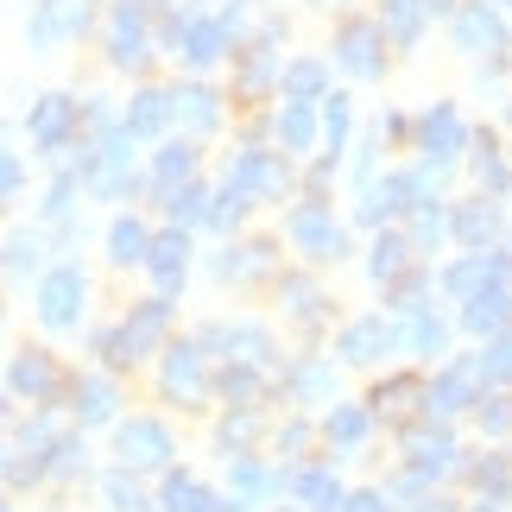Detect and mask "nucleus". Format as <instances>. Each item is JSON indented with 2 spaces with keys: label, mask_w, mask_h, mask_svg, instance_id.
I'll return each instance as SVG.
<instances>
[{
  "label": "nucleus",
  "mask_w": 512,
  "mask_h": 512,
  "mask_svg": "<svg viewBox=\"0 0 512 512\" xmlns=\"http://www.w3.org/2000/svg\"><path fill=\"white\" fill-rule=\"evenodd\" d=\"M165 323H171V298H152V304H140V310H133V317H127L121 329H114V336H102V354H108L114 367L140 361V354H146L152 342L165 336Z\"/></svg>",
  "instance_id": "nucleus-1"
},
{
  "label": "nucleus",
  "mask_w": 512,
  "mask_h": 512,
  "mask_svg": "<svg viewBox=\"0 0 512 512\" xmlns=\"http://www.w3.org/2000/svg\"><path fill=\"white\" fill-rule=\"evenodd\" d=\"M89 13H95V0H38V13H32V51H51V45H70V38H83L89 32Z\"/></svg>",
  "instance_id": "nucleus-2"
},
{
  "label": "nucleus",
  "mask_w": 512,
  "mask_h": 512,
  "mask_svg": "<svg viewBox=\"0 0 512 512\" xmlns=\"http://www.w3.org/2000/svg\"><path fill=\"white\" fill-rule=\"evenodd\" d=\"M76 317H83V272L76 266L45 272V285H38V323L45 329H76Z\"/></svg>",
  "instance_id": "nucleus-3"
},
{
  "label": "nucleus",
  "mask_w": 512,
  "mask_h": 512,
  "mask_svg": "<svg viewBox=\"0 0 512 512\" xmlns=\"http://www.w3.org/2000/svg\"><path fill=\"white\" fill-rule=\"evenodd\" d=\"M114 449H121V462H127V468H165V462L177 456V449H171V430H165V424H152V418L121 424Z\"/></svg>",
  "instance_id": "nucleus-4"
},
{
  "label": "nucleus",
  "mask_w": 512,
  "mask_h": 512,
  "mask_svg": "<svg viewBox=\"0 0 512 512\" xmlns=\"http://www.w3.org/2000/svg\"><path fill=\"white\" fill-rule=\"evenodd\" d=\"M228 177H234V190H260V196H285V184H291L279 152H241Z\"/></svg>",
  "instance_id": "nucleus-5"
},
{
  "label": "nucleus",
  "mask_w": 512,
  "mask_h": 512,
  "mask_svg": "<svg viewBox=\"0 0 512 512\" xmlns=\"http://www.w3.org/2000/svg\"><path fill=\"white\" fill-rule=\"evenodd\" d=\"M177 45H184V57L196 70H209L215 57L228 51V19H203V13H190L184 26H177Z\"/></svg>",
  "instance_id": "nucleus-6"
},
{
  "label": "nucleus",
  "mask_w": 512,
  "mask_h": 512,
  "mask_svg": "<svg viewBox=\"0 0 512 512\" xmlns=\"http://www.w3.org/2000/svg\"><path fill=\"white\" fill-rule=\"evenodd\" d=\"M108 57L121 70H133V64H146V19H140V7H114V26H108Z\"/></svg>",
  "instance_id": "nucleus-7"
},
{
  "label": "nucleus",
  "mask_w": 512,
  "mask_h": 512,
  "mask_svg": "<svg viewBox=\"0 0 512 512\" xmlns=\"http://www.w3.org/2000/svg\"><path fill=\"white\" fill-rule=\"evenodd\" d=\"M291 241H298L304 253H317V260H336V253H342V228L329 222V209L310 203V209L291 215Z\"/></svg>",
  "instance_id": "nucleus-8"
},
{
  "label": "nucleus",
  "mask_w": 512,
  "mask_h": 512,
  "mask_svg": "<svg viewBox=\"0 0 512 512\" xmlns=\"http://www.w3.org/2000/svg\"><path fill=\"white\" fill-rule=\"evenodd\" d=\"M475 392H481V361H449L437 373V386H430V405H437V411H462V405H475Z\"/></svg>",
  "instance_id": "nucleus-9"
},
{
  "label": "nucleus",
  "mask_w": 512,
  "mask_h": 512,
  "mask_svg": "<svg viewBox=\"0 0 512 512\" xmlns=\"http://www.w3.org/2000/svg\"><path fill=\"white\" fill-rule=\"evenodd\" d=\"M336 57L348 76H380V32L367 26V19H354V26H342L336 38Z\"/></svg>",
  "instance_id": "nucleus-10"
},
{
  "label": "nucleus",
  "mask_w": 512,
  "mask_h": 512,
  "mask_svg": "<svg viewBox=\"0 0 512 512\" xmlns=\"http://www.w3.org/2000/svg\"><path fill=\"white\" fill-rule=\"evenodd\" d=\"M456 45L462 51H506V26H500V13L487 7V0L456 13Z\"/></svg>",
  "instance_id": "nucleus-11"
},
{
  "label": "nucleus",
  "mask_w": 512,
  "mask_h": 512,
  "mask_svg": "<svg viewBox=\"0 0 512 512\" xmlns=\"http://www.w3.org/2000/svg\"><path fill=\"white\" fill-rule=\"evenodd\" d=\"M70 127H76V102H70V95H45V102H38L32 108V140L38 146H64L70 140Z\"/></svg>",
  "instance_id": "nucleus-12"
},
{
  "label": "nucleus",
  "mask_w": 512,
  "mask_h": 512,
  "mask_svg": "<svg viewBox=\"0 0 512 512\" xmlns=\"http://www.w3.org/2000/svg\"><path fill=\"white\" fill-rule=\"evenodd\" d=\"M184 253H190V241L184 234H159V241L146 247V266H152V279H159V291L171 298L177 285H184Z\"/></svg>",
  "instance_id": "nucleus-13"
},
{
  "label": "nucleus",
  "mask_w": 512,
  "mask_h": 512,
  "mask_svg": "<svg viewBox=\"0 0 512 512\" xmlns=\"http://www.w3.org/2000/svg\"><path fill=\"white\" fill-rule=\"evenodd\" d=\"M165 392H171V399H203V354H196L190 342L171 348V361H165Z\"/></svg>",
  "instance_id": "nucleus-14"
},
{
  "label": "nucleus",
  "mask_w": 512,
  "mask_h": 512,
  "mask_svg": "<svg viewBox=\"0 0 512 512\" xmlns=\"http://www.w3.org/2000/svg\"><path fill=\"white\" fill-rule=\"evenodd\" d=\"M418 133H424V152H430V159H456V146H462V121H456V108H449V102H443V108H430Z\"/></svg>",
  "instance_id": "nucleus-15"
},
{
  "label": "nucleus",
  "mask_w": 512,
  "mask_h": 512,
  "mask_svg": "<svg viewBox=\"0 0 512 512\" xmlns=\"http://www.w3.org/2000/svg\"><path fill=\"white\" fill-rule=\"evenodd\" d=\"M171 121V95L165 89H140L127 108V140H146V133H159Z\"/></svg>",
  "instance_id": "nucleus-16"
},
{
  "label": "nucleus",
  "mask_w": 512,
  "mask_h": 512,
  "mask_svg": "<svg viewBox=\"0 0 512 512\" xmlns=\"http://www.w3.org/2000/svg\"><path fill=\"white\" fill-rule=\"evenodd\" d=\"M7 380H13V392H26V399H51V392H57V367H51V354H19Z\"/></svg>",
  "instance_id": "nucleus-17"
},
{
  "label": "nucleus",
  "mask_w": 512,
  "mask_h": 512,
  "mask_svg": "<svg viewBox=\"0 0 512 512\" xmlns=\"http://www.w3.org/2000/svg\"><path fill=\"white\" fill-rule=\"evenodd\" d=\"M146 247H152V234L133 222V215H121V222L108 228V260L114 266H146Z\"/></svg>",
  "instance_id": "nucleus-18"
},
{
  "label": "nucleus",
  "mask_w": 512,
  "mask_h": 512,
  "mask_svg": "<svg viewBox=\"0 0 512 512\" xmlns=\"http://www.w3.org/2000/svg\"><path fill=\"white\" fill-rule=\"evenodd\" d=\"M386 323L380 317H367V323H348L342 329V342H336V354H348V361H373V354H386Z\"/></svg>",
  "instance_id": "nucleus-19"
},
{
  "label": "nucleus",
  "mask_w": 512,
  "mask_h": 512,
  "mask_svg": "<svg viewBox=\"0 0 512 512\" xmlns=\"http://www.w3.org/2000/svg\"><path fill=\"white\" fill-rule=\"evenodd\" d=\"M291 487H298V500H304L310 512H342V487H336V475H329V468H304Z\"/></svg>",
  "instance_id": "nucleus-20"
},
{
  "label": "nucleus",
  "mask_w": 512,
  "mask_h": 512,
  "mask_svg": "<svg viewBox=\"0 0 512 512\" xmlns=\"http://www.w3.org/2000/svg\"><path fill=\"white\" fill-rule=\"evenodd\" d=\"M171 114H184V127H196V133H209L215 121H222L215 89H184V95H171Z\"/></svg>",
  "instance_id": "nucleus-21"
},
{
  "label": "nucleus",
  "mask_w": 512,
  "mask_h": 512,
  "mask_svg": "<svg viewBox=\"0 0 512 512\" xmlns=\"http://www.w3.org/2000/svg\"><path fill=\"white\" fill-rule=\"evenodd\" d=\"M411 196H418V190H411V177H386V184L361 203V215H367V222H386V215H399Z\"/></svg>",
  "instance_id": "nucleus-22"
},
{
  "label": "nucleus",
  "mask_w": 512,
  "mask_h": 512,
  "mask_svg": "<svg viewBox=\"0 0 512 512\" xmlns=\"http://www.w3.org/2000/svg\"><path fill=\"white\" fill-rule=\"evenodd\" d=\"M76 418H83V424H108L114 418V386L108 380H83V386H76Z\"/></svg>",
  "instance_id": "nucleus-23"
},
{
  "label": "nucleus",
  "mask_w": 512,
  "mask_h": 512,
  "mask_svg": "<svg viewBox=\"0 0 512 512\" xmlns=\"http://www.w3.org/2000/svg\"><path fill=\"white\" fill-rule=\"evenodd\" d=\"M165 512H215V500H209V487H203V481L171 475V481H165Z\"/></svg>",
  "instance_id": "nucleus-24"
},
{
  "label": "nucleus",
  "mask_w": 512,
  "mask_h": 512,
  "mask_svg": "<svg viewBox=\"0 0 512 512\" xmlns=\"http://www.w3.org/2000/svg\"><path fill=\"white\" fill-rule=\"evenodd\" d=\"M190 165H196V152H190V146H165V152H159V165H152V184H159L165 196H171V190H184Z\"/></svg>",
  "instance_id": "nucleus-25"
},
{
  "label": "nucleus",
  "mask_w": 512,
  "mask_h": 512,
  "mask_svg": "<svg viewBox=\"0 0 512 512\" xmlns=\"http://www.w3.org/2000/svg\"><path fill=\"white\" fill-rule=\"evenodd\" d=\"M323 83H329V70L317 64V57H304V64L285 70V95H291V102H310V95H323Z\"/></svg>",
  "instance_id": "nucleus-26"
},
{
  "label": "nucleus",
  "mask_w": 512,
  "mask_h": 512,
  "mask_svg": "<svg viewBox=\"0 0 512 512\" xmlns=\"http://www.w3.org/2000/svg\"><path fill=\"white\" fill-rule=\"evenodd\" d=\"M506 323V298H500V285H487V291H475V298H468V329H500Z\"/></svg>",
  "instance_id": "nucleus-27"
},
{
  "label": "nucleus",
  "mask_w": 512,
  "mask_h": 512,
  "mask_svg": "<svg viewBox=\"0 0 512 512\" xmlns=\"http://www.w3.org/2000/svg\"><path fill=\"white\" fill-rule=\"evenodd\" d=\"M279 133H285V146H291V152H310V140H317V121H310V108H304V102H285Z\"/></svg>",
  "instance_id": "nucleus-28"
},
{
  "label": "nucleus",
  "mask_w": 512,
  "mask_h": 512,
  "mask_svg": "<svg viewBox=\"0 0 512 512\" xmlns=\"http://www.w3.org/2000/svg\"><path fill=\"white\" fill-rule=\"evenodd\" d=\"M386 26H392V38H399V45H411V38H418V26H424V0H386Z\"/></svg>",
  "instance_id": "nucleus-29"
},
{
  "label": "nucleus",
  "mask_w": 512,
  "mask_h": 512,
  "mask_svg": "<svg viewBox=\"0 0 512 512\" xmlns=\"http://www.w3.org/2000/svg\"><path fill=\"white\" fill-rule=\"evenodd\" d=\"M361 437H367V418H361V411H354V405H336V411H329V443L354 449Z\"/></svg>",
  "instance_id": "nucleus-30"
},
{
  "label": "nucleus",
  "mask_w": 512,
  "mask_h": 512,
  "mask_svg": "<svg viewBox=\"0 0 512 512\" xmlns=\"http://www.w3.org/2000/svg\"><path fill=\"white\" fill-rule=\"evenodd\" d=\"M494 228H500V222H494V209H487V203H468V209L456 215V234H462L468 247H481V241H487Z\"/></svg>",
  "instance_id": "nucleus-31"
},
{
  "label": "nucleus",
  "mask_w": 512,
  "mask_h": 512,
  "mask_svg": "<svg viewBox=\"0 0 512 512\" xmlns=\"http://www.w3.org/2000/svg\"><path fill=\"white\" fill-rule=\"evenodd\" d=\"M405 241H399V234H380V247H373V279H399V272H405Z\"/></svg>",
  "instance_id": "nucleus-32"
},
{
  "label": "nucleus",
  "mask_w": 512,
  "mask_h": 512,
  "mask_svg": "<svg viewBox=\"0 0 512 512\" xmlns=\"http://www.w3.org/2000/svg\"><path fill=\"white\" fill-rule=\"evenodd\" d=\"M38 253H45V247H38V234H13V241H7V272H13V279H26V272L38 266Z\"/></svg>",
  "instance_id": "nucleus-33"
},
{
  "label": "nucleus",
  "mask_w": 512,
  "mask_h": 512,
  "mask_svg": "<svg viewBox=\"0 0 512 512\" xmlns=\"http://www.w3.org/2000/svg\"><path fill=\"white\" fill-rule=\"evenodd\" d=\"M102 500H108L114 512H146V500H140V487H133L127 475H108V481H102Z\"/></svg>",
  "instance_id": "nucleus-34"
},
{
  "label": "nucleus",
  "mask_w": 512,
  "mask_h": 512,
  "mask_svg": "<svg viewBox=\"0 0 512 512\" xmlns=\"http://www.w3.org/2000/svg\"><path fill=\"white\" fill-rule=\"evenodd\" d=\"M291 386H298L304 399H323V392H329V367L323 361H304L298 373H291Z\"/></svg>",
  "instance_id": "nucleus-35"
},
{
  "label": "nucleus",
  "mask_w": 512,
  "mask_h": 512,
  "mask_svg": "<svg viewBox=\"0 0 512 512\" xmlns=\"http://www.w3.org/2000/svg\"><path fill=\"white\" fill-rule=\"evenodd\" d=\"M481 380H512V336L481 354Z\"/></svg>",
  "instance_id": "nucleus-36"
},
{
  "label": "nucleus",
  "mask_w": 512,
  "mask_h": 512,
  "mask_svg": "<svg viewBox=\"0 0 512 512\" xmlns=\"http://www.w3.org/2000/svg\"><path fill=\"white\" fill-rule=\"evenodd\" d=\"M171 215H177V222H203V215H209V196L203 190H171Z\"/></svg>",
  "instance_id": "nucleus-37"
},
{
  "label": "nucleus",
  "mask_w": 512,
  "mask_h": 512,
  "mask_svg": "<svg viewBox=\"0 0 512 512\" xmlns=\"http://www.w3.org/2000/svg\"><path fill=\"white\" fill-rule=\"evenodd\" d=\"M209 215H215V222H222V228H234V222H241V215H247V190H234V184H228L222 196H215V209H209Z\"/></svg>",
  "instance_id": "nucleus-38"
},
{
  "label": "nucleus",
  "mask_w": 512,
  "mask_h": 512,
  "mask_svg": "<svg viewBox=\"0 0 512 512\" xmlns=\"http://www.w3.org/2000/svg\"><path fill=\"white\" fill-rule=\"evenodd\" d=\"M234 487H241V494H266L272 475H266V468H253V462H234Z\"/></svg>",
  "instance_id": "nucleus-39"
},
{
  "label": "nucleus",
  "mask_w": 512,
  "mask_h": 512,
  "mask_svg": "<svg viewBox=\"0 0 512 512\" xmlns=\"http://www.w3.org/2000/svg\"><path fill=\"white\" fill-rule=\"evenodd\" d=\"M487 430H512V399H475Z\"/></svg>",
  "instance_id": "nucleus-40"
},
{
  "label": "nucleus",
  "mask_w": 512,
  "mask_h": 512,
  "mask_svg": "<svg viewBox=\"0 0 512 512\" xmlns=\"http://www.w3.org/2000/svg\"><path fill=\"white\" fill-rule=\"evenodd\" d=\"M405 399H418V386L392 380V386H380V399H373V405H380V411H405Z\"/></svg>",
  "instance_id": "nucleus-41"
},
{
  "label": "nucleus",
  "mask_w": 512,
  "mask_h": 512,
  "mask_svg": "<svg viewBox=\"0 0 512 512\" xmlns=\"http://www.w3.org/2000/svg\"><path fill=\"white\" fill-rule=\"evenodd\" d=\"M51 468L57 475H76L83 468V443H51Z\"/></svg>",
  "instance_id": "nucleus-42"
},
{
  "label": "nucleus",
  "mask_w": 512,
  "mask_h": 512,
  "mask_svg": "<svg viewBox=\"0 0 512 512\" xmlns=\"http://www.w3.org/2000/svg\"><path fill=\"white\" fill-rule=\"evenodd\" d=\"M323 127H329V146L342 152V133H348V102L336 95V102H329V114H323Z\"/></svg>",
  "instance_id": "nucleus-43"
},
{
  "label": "nucleus",
  "mask_w": 512,
  "mask_h": 512,
  "mask_svg": "<svg viewBox=\"0 0 512 512\" xmlns=\"http://www.w3.org/2000/svg\"><path fill=\"white\" fill-rule=\"evenodd\" d=\"M70 196H76V184H70V177H57L51 196H45V215H64V209H70Z\"/></svg>",
  "instance_id": "nucleus-44"
},
{
  "label": "nucleus",
  "mask_w": 512,
  "mask_h": 512,
  "mask_svg": "<svg viewBox=\"0 0 512 512\" xmlns=\"http://www.w3.org/2000/svg\"><path fill=\"white\" fill-rule=\"evenodd\" d=\"M13 190H19V159H13V152H0V203H7Z\"/></svg>",
  "instance_id": "nucleus-45"
},
{
  "label": "nucleus",
  "mask_w": 512,
  "mask_h": 512,
  "mask_svg": "<svg viewBox=\"0 0 512 512\" xmlns=\"http://www.w3.org/2000/svg\"><path fill=\"white\" fill-rule=\"evenodd\" d=\"M342 512H386V500H380V494H361V500H348Z\"/></svg>",
  "instance_id": "nucleus-46"
},
{
  "label": "nucleus",
  "mask_w": 512,
  "mask_h": 512,
  "mask_svg": "<svg viewBox=\"0 0 512 512\" xmlns=\"http://www.w3.org/2000/svg\"><path fill=\"white\" fill-rule=\"evenodd\" d=\"M424 7H430V13H437V7H449V0H424Z\"/></svg>",
  "instance_id": "nucleus-47"
},
{
  "label": "nucleus",
  "mask_w": 512,
  "mask_h": 512,
  "mask_svg": "<svg viewBox=\"0 0 512 512\" xmlns=\"http://www.w3.org/2000/svg\"><path fill=\"white\" fill-rule=\"evenodd\" d=\"M222 512H241V506H222Z\"/></svg>",
  "instance_id": "nucleus-48"
},
{
  "label": "nucleus",
  "mask_w": 512,
  "mask_h": 512,
  "mask_svg": "<svg viewBox=\"0 0 512 512\" xmlns=\"http://www.w3.org/2000/svg\"><path fill=\"white\" fill-rule=\"evenodd\" d=\"M500 7H512V0H500Z\"/></svg>",
  "instance_id": "nucleus-49"
},
{
  "label": "nucleus",
  "mask_w": 512,
  "mask_h": 512,
  "mask_svg": "<svg viewBox=\"0 0 512 512\" xmlns=\"http://www.w3.org/2000/svg\"><path fill=\"white\" fill-rule=\"evenodd\" d=\"M0 512H13V506H0Z\"/></svg>",
  "instance_id": "nucleus-50"
},
{
  "label": "nucleus",
  "mask_w": 512,
  "mask_h": 512,
  "mask_svg": "<svg viewBox=\"0 0 512 512\" xmlns=\"http://www.w3.org/2000/svg\"><path fill=\"white\" fill-rule=\"evenodd\" d=\"M0 456H7V449H0Z\"/></svg>",
  "instance_id": "nucleus-51"
}]
</instances>
